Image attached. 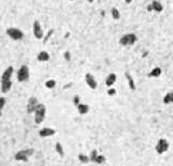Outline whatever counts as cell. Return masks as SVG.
I'll list each match as a JSON object with an SVG mask.
<instances>
[{"label": "cell", "mask_w": 173, "mask_h": 166, "mask_svg": "<svg viewBox=\"0 0 173 166\" xmlns=\"http://www.w3.org/2000/svg\"><path fill=\"white\" fill-rule=\"evenodd\" d=\"M29 78V69L27 65H22L17 71V81L20 83H24Z\"/></svg>", "instance_id": "obj_5"}, {"label": "cell", "mask_w": 173, "mask_h": 166, "mask_svg": "<svg viewBox=\"0 0 173 166\" xmlns=\"http://www.w3.org/2000/svg\"><path fill=\"white\" fill-rule=\"evenodd\" d=\"M55 85H56V81H55L54 79H49V81H46V87L48 88V89H52V88H54Z\"/></svg>", "instance_id": "obj_24"}, {"label": "cell", "mask_w": 173, "mask_h": 166, "mask_svg": "<svg viewBox=\"0 0 173 166\" xmlns=\"http://www.w3.org/2000/svg\"><path fill=\"white\" fill-rule=\"evenodd\" d=\"M76 106H77L78 112H79L81 115H84V114H87L88 112H89V105H88V104L79 103V104H77Z\"/></svg>", "instance_id": "obj_16"}, {"label": "cell", "mask_w": 173, "mask_h": 166, "mask_svg": "<svg viewBox=\"0 0 173 166\" xmlns=\"http://www.w3.org/2000/svg\"><path fill=\"white\" fill-rule=\"evenodd\" d=\"M55 150H56L57 154H59L61 157H63L64 155H65V153H64L63 147H62L61 142H56V143H55Z\"/></svg>", "instance_id": "obj_20"}, {"label": "cell", "mask_w": 173, "mask_h": 166, "mask_svg": "<svg viewBox=\"0 0 173 166\" xmlns=\"http://www.w3.org/2000/svg\"><path fill=\"white\" fill-rule=\"evenodd\" d=\"M12 87V81H1V91L2 93H7L10 91Z\"/></svg>", "instance_id": "obj_14"}, {"label": "cell", "mask_w": 173, "mask_h": 166, "mask_svg": "<svg viewBox=\"0 0 173 166\" xmlns=\"http://www.w3.org/2000/svg\"><path fill=\"white\" fill-rule=\"evenodd\" d=\"M173 102V92H168L163 98V103L164 104H171Z\"/></svg>", "instance_id": "obj_19"}, {"label": "cell", "mask_w": 173, "mask_h": 166, "mask_svg": "<svg viewBox=\"0 0 173 166\" xmlns=\"http://www.w3.org/2000/svg\"><path fill=\"white\" fill-rule=\"evenodd\" d=\"M55 134V130L53 128H49V127H44V128L39 130V137L41 138H47V137L53 136Z\"/></svg>", "instance_id": "obj_11"}, {"label": "cell", "mask_w": 173, "mask_h": 166, "mask_svg": "<svg viewBox=\"0 0 173 166\" xmlns=\"http://www.w3.org/2000/svg\"><path fill=\"white\" fill-rule=\"evenodd\" d=\"M33 34H34L36 39H42L43 38V30L41 27V24L39 21H35L33 24Z\"/></svg>", "instance_id": "obj_6"}, {"label": "cell", "mask_w": 173, "mask_h": 166, "mask_svg": "<svg viewBox=\"0 0 173 166\" xmlns=\"http://www.w3.org/2000/svg\"><path fill=\"white\" fill-rule=\"evenodd\" d=\"M136 42H137V37H136V35L133 34V33H129V34L123 35L120 39H119V44L123 47L132 46V45H134Z\"/></svg>", "instance_id": "obj_2"}, {"label": "cell", "mask_w": 173, "mask_h": 166, "mask_svg": "<svg viewBox=\"0 0 173 166\" xmlns=\"http://www.w3.org/2000/svg\"><path fill=\"white\" fill-rule=\"evenodd\" d=\"M150 6H152V10H153V11L162 12V10H163V6H162V3L159 2L158 0H154Z\"/></svg>", "instance_id": "obj_15"}, {"label": "cell", "mask_w": 173, "mask_h": 166, "mask_svg": "<svg viewBox=\"0 0 173 166\" xmlns=\"http://www.w3.org/2000/svg\"><path fill=\"white\" fill-rule=\"evenodd\" d=\"M93 1H94V0H88V2H89V3H92Z\"/></svg>", "instance_id": "obj_32"}, {"label": "cell", "mask_w": 173, "mask_h": 166, "mask_svg": "<svg viewBox=\"0 0 173 166\" xmlns=\"http://www.w3.org/2000/svg\"><path fill=\"white\" fill-rule=\"evenodd\" d=\"M39 104V101L36 97H30L28 99L27 105H26V110H27V113H34L35 110H36L37 105Z\"/></svg>", "instance_id": "obj_8"}, {"label": "cell", "mask_w": 173, "mask_h": 166, "mask_svg": "<svg viewBox=\"0 0 173 166\" xmlns=\"http://www.w3.org/2000/svg\"><path fill=\"white\" fill-rule=\"evenodd\" d=\"M13 72L14 69L13 66H9L5 69V72L2 73L1 75V78H0V81H11L12 78V75H13Z\"/></svg>", "instance_id": "obj_10"}, {"label": "cell", "mask_w": 173, "mask_h": 166, "mask_svg": "<svg viewBox=\"0 0 173 166\" xmlns=\"http://www.w3.org/2000/svg\"><path fill=\"white\" fill-rule=\"evenodd\" d=\"M105 161H106V159H105L104 155L98 154V155H96V157H95V160H94V163H96V164H103V163H105Z\"/></svg>", "instance_id": "obj_23"}, {"label": "cell", "mask_w": 173, "mask_h": 166, "mask_svg": "<svg viewBox=\"0 0 173 166\" xmlns=\"http://www.w3.org/2000/svg\"><path fill=\"white\" fill-rule=\"evenodd\" d=\"M0 115H1V112H0Z\"/></svg>", "instance_id": "obj_34"}, {"label": "cell", "mask_w": 173, "mask_h": 166, "mask_svg": "<svg viewBox=\"0 0 173 166\" xmlns=\"http://www.w3.org/2000/svg\"><path fill=\"white\" fill-rule=\"evenodd\" d=\"M80 103V98L78 97V96H75V98H74V104L75 105H77V104Z\"/></svg>", "instance_id": "obj_29"}, {"label": "cell", "mask_w": 173, "mask_h": 166, "mask_svg": "<svg viewBox=\"0 0 173 166\" xmlns=\"http://www.w3.org/2000/svg\"><path fill=\"white\" fill-rule=\"evenodd\" d=\"M146 9H147V11H149V12H150V11H153V10H152V6H150V5L147 6V8H146Z\"/></svg>", "instance_id": "obj_30"}, {"label": "cell", "mask_w": 173, "mask_h": 166, "mask_svg": "<svg viewBox=\"0 0 173 166\" xmlns=\"http://www.w3.org/2000/svg\"><path fill=\"white\" fill-rule=\"evenodd\" d=\"M6 105V99L3 97H0V112L3 109V106Z\"/></svg>", "instance_id": "obj_27"}, {"label": "cell", "mask_w": 173, "mask_h": 166, "mask_svg": "<svg viewBox=\"0 0 173 166\" xmlns=\"http://www.w3.org/2000/svg\"><path fill=\"white\" fill-rule=\"evenodd\" d=\"M125 77H127L128 85H129L130 89H131V90H135V89H136V85H135V81H134V79L132 78V76H131L129 73H125Z\"/></svg>", "instance_id": "obj_17"}, {"label": "cell", "mask_w": 173, "mask_h": 166, "mask_svg": "<svg viewBox=\"0 0 173 166\" xmlns=\"http://www.w3.org/2000/svg\"><path fill=\"white\" fill-rule=\"evenodd\" d=\"M110 14H112V18L114 20H119L120 18V12L117 8H113L112 11H110Z\"/></svg>", "instance_id": "obj_22"}, {"label": "cell", "mask_w": 173, "mask_h": 166, "mask_svg": "<svg viewBox=\"0 0 173 166\" xmlns=\"http://www.w3.org/2000/svg\"><path fill=\"white\" fill-rule=\"evenodd\" d=\"M116 89L115 88H113V87H110V89L107 90V95L108 96H115L116 95Z\"/></svg>", "instance_id": "obj_26"}, {"label": "cell", "mask_w": 173, "mask_h": 166, "mask_svg": "<svg viewBox=\"0 0 173 166\" xmlns=\"http://www.w3.org/2000/svg\"><path fill=\"white\" fill-rule=\"evenodd\" d=\"M7 35L13 40H22L24 38V33L16 27H9L7 30Z\"/></svg>", "instance_id": "obj_4"}, {"label": "cell", "mask_w": 173, "mask_h": 166, "mask_svg": "<svg viewBox=\"0 0 173 166\" xmlns=\"http://www.w3.org/2000/svg\"><path fill=\"white\" fill-rule=\"evenodd\" d=\"M46 112H47V109L44 106V104L42 103H39L37 105L36 110H35V122L36 124H41L46 117Z\"/></svg>", "instance_id": "obj_1"}, {"label": "cell", "mask_w": 173, "mask_h": 166, "mask_svg": "<svg viewBox=\"0 0 173 166\" xmlns=\"http://www.w3.org/2000/svg\"><path fill=\"white\" fill-rule=\"evenodd\" d=\"M64 58H65V60L66 61H69L71 60V53H69L68 51H66V52L64 53Z\"/></svg>", "instance_id": "obj_28"}, {"label": "cell", "mask_w": 173, "mask_h": 166, "mask_svg": "<svg viewBox=\"0 0 173 166\" xmlns=\"http://www.w3.org/2000/svg\"><path fill=\"white\" fill-rule=\"evenodd\" d=\"M96 155H98V151H96V150H92V151H91V153H90V155H89L90 162L94 163V160H95Z\"/></svg>", "instance_id": "obj_25"}, {"label": "cell", "mask_w": 173, "mask_h": 166, "mask_svg": "<svg viewBox=\"0 0 173 166\" xmlns=\"http://www.w3.org/2000/svg\"><path fill=\"white\" fill-rule=\"evenodd\" d=\"M161 73H162V71L160 67H154V69L149 72L148 76L153 77V78H157V77H159L160 75H161Z\"/></svg>", "instance_id": "obj_18"}, {"label": "cell", "mask_w": 173, "mask_h": 166, "mask_svg": "<svg viewBox=\"0 0 173 166\" xmlns=\"http://www.w3.org/2000/svg\"><path fill=\"white\" fill-rule=\"evenodd\" d=\"M78 160H79L81 163L83 164H87L90 162V159H89V155H86V154H82V153H80V154H78Z\"/></svg>", "instance_id": "obj_21"}, {"label": "cell", "mask_w": 173, "mask_h": 166, "mask_svg": "<svg viewBox=\"0 0 173 166\" xmlns=\"http://www.w3.org/2000/svg\"><path fill=\"white\" fill-rule=\"evenodd\" d=\"M116 81H117V75L115 73H110V75L106 77V81H105V83H106L107 87H113V86H114V84L116 83Z\"/></svg>", "instance_id": "obj_12"}, {"label": "cell", "mask_w": 173, "mask_h": 166, "mask_svg": "<svg viewBox=\"0 0 173 166\" xmlns=\"http://www.w3.org/2000/svg\"><path fill=\"white\" fill-rule=\"evenodd\" d=\"M156 151H157L158 154H162V153L167 152L169 149V142L166 140V139H159L156 144Z\"/></svg>", "instance_id": "obj_7"}, {"label": "cell", "mask_w": 173, "mask_h": 166, "mask_svg": "<svg viewBox=\"0 0 173 166\" xmlns=\"http://www.w3.org/2000/svg\"><path fill=\"white\" fill-rule=\"evenodd\" d=\"M125 3H131L132 2V0H125Z\"/></svg>", "instance_id": "obj_31"}, {"label": "cell", "mask_w": 173, "mask_h": 166, "mask_svg": "<svg viewBox=\"0 0 173 166\" xmlns=\"http://www.w3.org/2000/svg\"><path fill=\"white\" fill-rule=\"evenodd\" d=\"M34 154V150L33 149H24V150H21L14 155V159L15 161H22V162H26L29 156Z\"/></svg>", "instance_id": "obj_3"}, {"label": "cell", "mask_w": 173, "mask_h": 166, "mask_svg": "<svg viewBox=\"0 0 173 166\" xmlns=\"http://www.w3.org/2000/svg\"><path fill=\"white\" fill-rule=\"evenodd\" d=\"M37 60L39 62H47V61L50 60V54L47 51H40L37 55Z\"/></svg>", "instance_id": "obj_13"}, {"label": "cell", "mask_w": 173, "mask_h": 166, "mask_svg": "<svg viewBox=\"0 0 173 166\" xmlns=\"http://www.w3.org/2000/svg\"><path fill=\"white\" fill-rule=\"evenodd\" d=\"M69 1H74V0H69Z\"/></svg>", "instance_id": "obj_33"}, {"label": "cell", "mask_w": 173, "mask_h": 166, "mask_svg": "<svg viewBox=\"0 0 173 166\" xmlns=\"http://www.w3.org/2000/svg\"><path fill=\"white\" fill-rule=\"evenodd\" d=\"M84 79H86L87 85L89 86L92 90H95L98 88V81H96L95 77L91 73H87L86 76H84Z\"/></svg>", "instance_id": "obj_9"}]
</instances>
